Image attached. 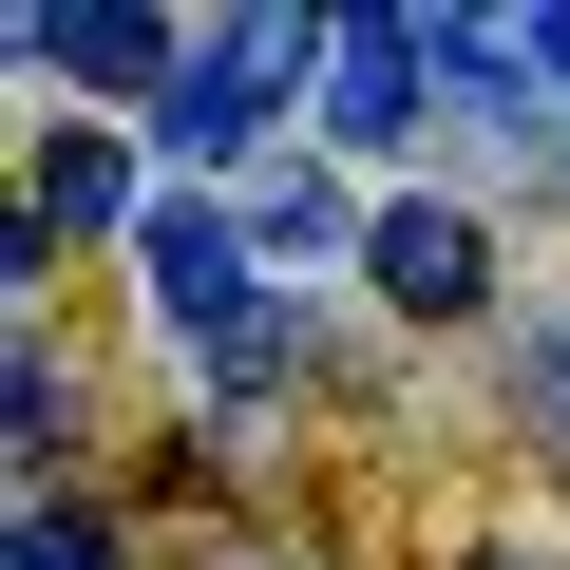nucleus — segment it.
Listing matches in <instances>:
<instances>
[{"mask_svg": "<svg viewBox=\"0 0 570 570\" xmlns=\"http://www.w3.org/2000/svg\"><path fill=\"white\" fill-rule=\"evenodd\" d=\"M305 58H343V39H324V20H209L153 134H171V153H247V134H266V96L305 77Z\"/></svg>", "mask_w": 570, "mask_h": 570, "instance_id": "nucleus-1", "label": "nucleus"}, {"mask_svg": "<svg viewBox=\"0 0 570 570\" xmlns=\"http://www.w3.org/2000/svg\"><path fill=\"white\" fill-rule=\"evenodd\" d=\"M153 305H171L228 381H285V324H247V228H228V209H153Z\"/></svg>", "mask_w": 570, "mask_h": 570, "instance_id": "nucleus-2", "label": "nucleus"}, {"mask_svg": "<svg viewBox=\"0 0 570 570\" xmlns=\"http://www.w3.org/2000/svg\"><path fill=\"white\" fill-rule=\"evenodd\" d=\"M20 39H39L58 77H96V96H153V115H171V77H190V58H171V20H134V0H39Z\"/></svg>", "mask_w": 570, "mask_h": 570, "instance_id": "nucleus-3", "label": "nucleus"}, {"mask_svg": "<svg viewBox=\"0 0 570 570\" xmlns=\"http://www.w3.org/2000/svg\"><path fill=\"white\" fill-rule=\"evenodd\" d=\"M419 77H438L419 20H343V58H324V134H343V153H400V134H419Z\"/></svg>", "mask_w": 570, "mask_h": 570, "instance_id": "nucleus-4", "label": "nucleus"}, {"mask_svg": "<svg viewBox=\"0 0 570 570\" xmlns=\"http://www.w3.org/2000/svg\"><path fill=\"white\" fill-rule=\"evenodd\" d=\"M362 266H381V305H419V324H456L475 285H494L475 209H381V228H362Z\"/></svg>", "mask_w": 570, "mask_h": 570, "instance_id": "nucleus-5", "label": "nucleus"}, {"mask_svg": "<svg viewBox=\"0 0 570 570\" xmlns=\"http://www.w3.org/2000/svg\"><path fill=\"white\" fill-rule=\"evenodd\" d=\"M115 209H134V153H115V134H39V209H20V228L58 247V228H115Z\"/></svg>", "mask_w": 570, "mask_h": 570, "instance_id": "nucleus-6", "label": "nucleus"}, {"mask_svg": "<svg viewBox=\"0 0 570 570\" xmlns=\"http://www.w3.org/2000/svg\"><path fill=\"white\" fill-rule=\"evenodd\" d=\"M419 58H438V77H456V96H475V115H513V77H532V58H513V39H494V20H419Z\"/></svg>", "mask_w": 570, "mask_h": 570, "instance_id": "nucleus-7", "label": "nucleus"}, {"mask_svg": "<svg viewBox=\"0 0 570 570\" xmlns=\"http://www.w3.org/2000/svg\"><path fill=\"white\" fill-rule=\"evenodd\" d=\"M20 570H115V513H77V494H39V532H20Z\"/></svg>", "mask_w": 570, "mask_h": 570, "instance_id": "nucleus-8", "label": "nucleus"}, {"mask_svg": "<svg viewBox=\"0 0 570 570\" xmlns=\"http://www.w3.org/2000/svg\"><path fill=\"white\" fill-rule=\"evenodd\" d=\"M532 419H551V456H570V343H551V362H532Z\"/></svg>", "mask_w": 570, "mask_h": 570, "instance_id": "nucleus-9", "label": "nucleus"}, {"mask_svg": "<svg viewBox=\"0 0 570 570\" xmlns=\"http://www.w3.org/2000/svg\"><path fill=\"white\" fill-rule=\"evenodd\" d=\"M513 58H532V77H570V20H513Z\"/></svg>", "mask_w": 570, "mask_h": 570, "instance_id": "nucleus-10", "label": "nucleus"}]
</instances>
